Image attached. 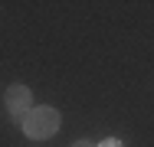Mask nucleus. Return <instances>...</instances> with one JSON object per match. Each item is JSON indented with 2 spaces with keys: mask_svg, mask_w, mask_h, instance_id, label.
<instances>
[{
  "mask_svg": "<svg viewBox=\"0 0 154 147\" xmlns=\"http://www.w3.org/2000/svg\"><path fill=\"white\" fill-rule=\"evenodd\" d=\"M20 124H23V134H26L30 141H46V137H53V134L59 131L62 115L56 108H49V105H39V108H30Z\"/></svg>",
  "mask_w": 154,
  "mask_h": 147,
  "instance_id": "1",
  "label": "nucleus"
},
{
  "mask_svg": "<svg viewBox=\"0 0 154 147\" xmlns=\"http://www.w3.org/2000/svg\"><path fill=\"white\" fill-rule=\"evenodd\" d=\"M3 105H7V111L17 118V121H23V115L33 108V95L26 85H10L3 92Z\"/></svg>",
  "mask_w": 154,
  "mask_h": 147,
  "instance_id": "2",
  "label": "nucleus"
},
{
  "mask_svg": "<svg viewBox=\"0 0 154 147\" xmlns=\"http://www.w3.org/2000/svg\"><path fill=\"white\" fill-rule=\"evenodd\" d=\"M98 147H122V141H115V137H108V141H102Z\"/></svg>",
  "mask_w": 154,
  "mask_h": 147,
  "instance_id": "3",
  "label": "nucleus"
},
{
  "mask_svg": "<svg viewBox=\"0 0 154 147\" xmlns=\"http://www.w3.org/2000/svg\"><path fill=\"white\" fill-rule=\"evenodd\" d=\"M72 147H92V144H89V141H75Z\"/></svg>",
  "mask_w": 154,
  "mask_h": 147,
  "instance_id": "4",
  "label": "nucleus"
}]
</instances>
